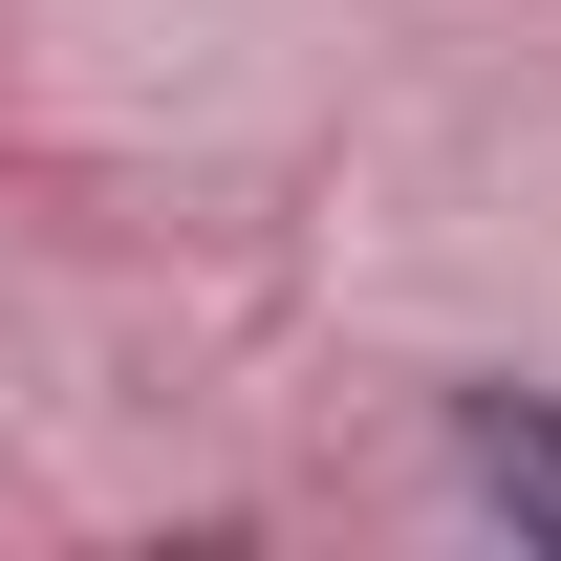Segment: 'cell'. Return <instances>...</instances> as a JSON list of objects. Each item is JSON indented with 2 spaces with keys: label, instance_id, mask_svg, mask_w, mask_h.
<instances>
[{
  "label": "cell",
  "instance_id": "1",
  "mask_svg": "<svg viewBox=\"0 0 561 561\" xmlns=\"http://www.w3.org/2000/svg\"><path fill=\"white\" fill-rule=\"evenodd\" d=\"M476 496L496 518H561V411H476Z\"/></svg>",
  "mask_w": 561,
  "mask_h": 561
}]
</instances>
